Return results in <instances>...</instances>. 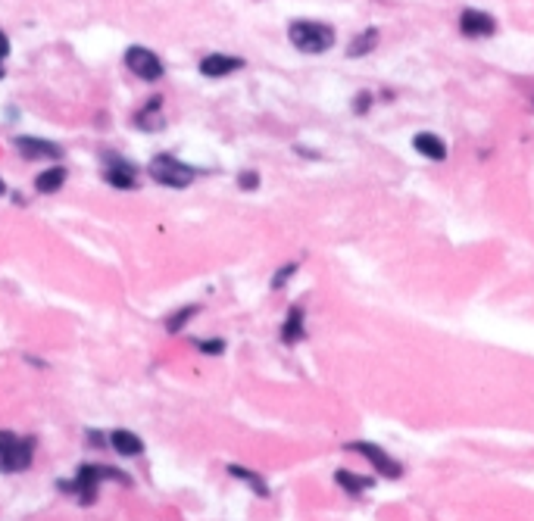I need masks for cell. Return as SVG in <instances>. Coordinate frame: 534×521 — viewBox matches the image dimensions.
<instances>
[{
  "label": "cell",
  "mask_w": 534,
  "mask_h": 521,
  "mask_svg": "<svg viewBox=\"0 0 534 521\" xmlns=\"http://www.w3.org/2000/svg\"><path fill=\"white\" fill-rule=\"evenodd\" d=\"M104 481H123V484H129V475L116 472L110 466H81L72 481H60V491L79 497L81 506H91L97 500V491Z\"/></svg>",
  "instance_id": "6da1fadb"
},
{
  "label": "cell",
  "mask_w": 534,
  "mask_h": 521,
  "mask_svg": "<svg viewBox=\"0 0 534 521\" xmlns=\"http://www.w3.org/2000/svg\"><path fill=\"white\" fill-rule=\"evenodd\" d=\"M288 38L301 54H326L328 47H335V29L326 22H294L288 29Z\"/></svg>",
  "instance_id": "7a4b0ae2"
},
{
  "label": "cell",
  "mask_w": 534,
  "mask_h": 521,
  "mask_svg": "<svg viewBox=\"0 0 534 521\" xmlns=\"http://www.w3.org/2000/svg\"><path fill=\"white\" fill-rule=\"evenodd\" d=\"M148 172L157 184H163V188H188V184H194V178H197V169L182 160H175L173 154H157L154 160H150Z\"/></svg>",
  "instance_id": "3957f363"
},
{
  "label": "cell",
  "mask_w": 534,
  "mask_h": 521,
  "mask_svg": "<svg viewBox=\"0 0 534 521\" xmlns=\"http://www.w3.org/2000/svg\"><path fill=\"white\" fill-rule=\"evenodd\" d=\"M344 450H347V453H356V456H362V459L372 462V468H375V475H378V478H387V481L403 478V466H400L391 453H385L381 447H375V443L351 441V443H344Z\"/></svg>",
  "instance_id": "277c9868"
},
{
  "label": "cell",
  "mask_w": 534,
  "mask_h": 521,
  "mask_svg": "<svg viewBox=\"0 0 534 521\" xmlns=\"http://www.w3.org/2000/svg\"><path fill=\"white\" fill-rule=\"evenodd\" d=\"M125 66H129L131 75H138V79H144V81H160L163 72H166L160 56H157L150 47H138V44L125 50Z\"/></svg>",
  "instance_id": "5b68a950"
},
{
  "label": "cell",
  "mask_w": 534,
  "mask_h": 521,
  "mask_svg": "<svg viewBox=\"0 0 534 521\" xmlns=\"http://www.w3.org/2000/svg\"><path fill=\"white\" fill-rule=\"evenodd\" d=\"M100 160H104V178H106V184H113V188H123V190L138 188V169L131 166L129 160L116 156L113 150H106Z\"/></svg>",
  "instance_id": "8992f818"
},
{
  "label": "cell",
  "mask_w": 534,
  "mask_h": 521,
  "mask_svg": "<svg viewBox=\"0 0 534 521\" xmlns=\"http://www.w3.org/2000/svg\"><path fill=\"white\" fill-rule=\"evenodd\" d=\"M31 459H35V441H31V437H19V441L0 456V472L6 475L25 472V468L31 466Z\"/></svg>",
  "instance_id": "52a82bcc"
},
{
  "label": "cell",
  "mask_w": 534,
  "mask_h": 521,
  "mask_svg": "<svg viewBox=\"0 0 534 521\" xmlns=\"http://www.w3.org/2000/svg\"><path fill=\"white\" fill-rule=\"evenodd\" d=\"M16 147H19V154H22L25 160H60V156H63V147H60V144L47 141V138L19 135V138H16Z\"/></svg>",
  "instance_id": "ba28073f"
},
{
  "label": "cell",
  "mask_w": 534,
  "mask_h": 521,
  "mask_svg": "<svg viewBox=\"0 0 534 521\" xmlns=\"http://www.w3.org/2000/svg\"><path fill=\"white\" fill-rule=\"evenodd\" d=\"M238 69H244V60H241V56L207 54V56L200 60V72L207 75V79H225V75L238 72Z\"/></svg>",
  "instance_id": "9c48e42d"
},
{
  "label": "cell",
  "mask_w": 534,
  "mask_h": 521,
  "mask_svg": "<svg viewBox=\"0 0 534 521\" xmlns=\"http://www.w3.org/2000/svg\"><path fill=\"white\" fill-rule=\"evenodd\" d=\"M460 29H462V35H469V38H487L497 31V22H494V16H487V13H481V10H462Z\"/></svg>",
  "instance_id": "30bf717a"
},
{
  "label": "cell",
  "mask_w": 534,
  "mask_h": 521,
  "mask_svg": "<svg viewBox=\"0 0 534 521\" xmlns=\"http://www.w3.org/2000/svg\"><path fill=\"white\" fill-rule=\"evenodd\" d=\"M303 338H307V313H303V307H291L282 322V344L294 347Z\"/></svg>",
  "instance_id": "8fae6325"
},
{
  "label": "cell",
  "mask_w": 534,
  "mask_h": 521,
  "mask_svg": "<svg viewBox=\"0 0 534 521\" xmlns=\"http://www.w3.org/2000/svg\"><path fill=\"white\" fill-rule=\"evenodd\" d=\"M110 447L116 450L119 456H125V459H135V456L144 453V441L135 434V431L129 428H116L110 434Z\"/></svg>",
  "instance_id": "7c38bea8"
},
{
  "label": "cell",
  "mask_w": 534,
  "mask_h": 521,
  "mask_svg": "<svg viewBox=\"0 0 534 521\" xmlns=\"http://www.w3.org/2000/svg\"><path fill=\"white\" fill-rule=\"evenodd\" d=\"M135 125L141 131H163V125H166V119H163V100L160 97L148 100V106L135 113Z\"/></svg>",
  "instance_id": "4fadbf2b"
},
{
  "label": "cell",
  "mask_w": 534,
  "mask_h": 521,
  "mask_svg": "<svg viewBox=\"0 0 534 521\" xmlns=\"http://www.w3.org/2000/svg\"><path fill=\"white\" fill-rule=\"evenodd\" d=\"M335 484H338L347 497H362V493L375 484V478H362V475H353L347 472V468H341V472H335Z\"/></svg>",
  "instance_id": "5bb4252c"
},
{
  "label": "cell",
  "mask_w": 534,
  "mask_h": 521,
  "mask_svg": "<svg viewBox=\"0 0 534 521\" xmlns=\"http://www.w3.org/2000/svg\"><path fill=\"white\" fill-rule=\"evenodd\" d=\"M416 150L425 156V160H447V144L441 141L437 135H431V131H422V135H416Z\"/></svg>",
  "instance_id": "9a60e30c"
},
{
  "label": "cell",
  "mask_w": 534,
  "mask_h": 521,
  "mask_svg": "<svg viewBox=\"0 0 534 521\" xmlns=\"http://www.w3.org/2000/svg\"><path fill=\"white\" fill-rule=\"evenodd\" d=\"M228 475H232L234 481H241V484H247L250 487L253 493H257V497H269V484H266V478L263 475H257V472H250V468H244V466H228Z\"/></svg>",
  "instance_id": "2e32d148"
},
{
  "label": "cell",
  "mask_w": 534,
  "mask_h": 521,
  "mask_svg": "<svg viewBox=\"0 0 534 521\" xmlns=\"http://www.w3.org/2000/svg\"><path fill=\"white\" fill-rule=\"evenodd\" d=\"M66 169L63 166H54V169H47V172H41L35 178V188L41 190V194H56V190L66 184Z\"/></svg>",
  "instance_id": "e0dca14e"
},
{
  "label": "cell",
  "mask_w": 534,
  "mask_h": 521,
  "mask_svg": "<svg viewBox=\"0 0 534 521\" xmlns=\"http://www.w3.org/2000/svg\"><path fill=\"white\" fill-rule=\"evenodd\" d=\"M197 313H200V307H197V303H188V307L175 309V313H173V315H169V319H166V332H169V334H178V332H184V328H188V322L194 319Z\"/></svg>",
  "instance_id": "ac0fdd59"
},
{
  "label": "cell",
  "mask_w": 534,
  "mask_h": 521,
  "mask_svg": "<svg viewBox=\"0 0 534 521\" xmlns=\"http://www.w3.org/2000/svg\"><path fill=\"white\" fill-rule=\"evenodd\" d=\"M375 44H378V29H366L362 35L353 38L347 54H351V56H366V54H372V50H375Z\"/></svg>",
  "instance_id": "d6986e66"
},
{
  "label": "cell",
  "mask_w": 534,
  "mask_h": 521,
  "mask_svg": "<svg viewBox=\"0 0 534 521\" xmlns=\"http://www.w3.org/2000/svg\"><path fill=\"white\" fill-rule=\"evenodd\" d=\"M197 349H200V353H207V356H219V353H225V340H222V338L197 340Z\"/></svg>",
  "instance_id": "ffe728a7"
},
{
  "label": "cell",
  "mask_w": 534,
  "mask_h": 521,
  "mask_svg": "<svg viewBox=\"0 0 534 521\" xmlns=\"http://www.w3.org/2000/svg\"><path fill=\"white\" fill-rule=\"evenodd\" d=\"M294 272H297V263H288V265H284V269H278V272H275V278H272V290L284 288V284H288V278L294 275Z\"/></svg>",
  "instance_id": "44dd1931"
},
{
  "label": "cell",
  "mask_w": 534,
  "mask_h": 521,
  "mask_svg": "<svg viewBox=\"0 0 534 521\" xmlns=\"http://www.w3.org/2000/svg\"><path fill=\"white\" fill-rule=\"evenodd\" d=\"M238 188L241 190H257L259 188V175L257 172H241L238 175Z\"/></svg>",
  "instance_id": "7402d4cb"
},
{
  "label": "cell",
  "mask_w": 534,
  "mask_h": 521,
  "mask_svg": "<svg viewBox=\"0 0 534 521\" xmlns=\"http://www.w3.org/2000/svg\"><path fill=\"white\" fill-rule=\"evenodd\" d=\"M16 441H19L16 434H10V431H0V456H4L6 450H10V447H13V443H16Z\"/></svg>",
  "instance_id": "603a6c76"
},
{
  "label": "cell",
  "mask_w": 534,
  "mask_h": 521,
  "mask_svg": "<svg viewBox=\"0 0 534 521\" xmlns=\"http://www.w3.org/2000/svg\"><path fill=\"white\" fill-rule=\"evenodd\" d=\"M10 56V38L0 31V75H4V60Z\"/></svg>",
  "instance_id": "cb8c5ba5"
},
{
  "label": "cell",
  "mask_w": 534,
  "mask_h": 521,
  "mask_svg": "<svg viewBox=\"0 0 534 521\" xmlns=\"http://www.w3.org/2000/svg\"><path fill=\"white\" fill-rule=\"evenodd\" d=\"M0 194H6V184H4V178H0Z\"/></svg>",
  "instance_id": "d4e9b609"
}]
</instances>
